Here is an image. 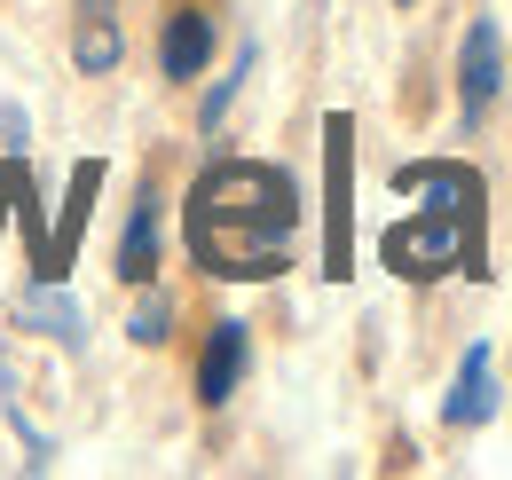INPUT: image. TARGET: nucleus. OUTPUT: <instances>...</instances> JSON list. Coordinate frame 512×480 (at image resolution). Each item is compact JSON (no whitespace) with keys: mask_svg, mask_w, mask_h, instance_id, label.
<instances>
[{"mask_svg":"<svg viewBox=\"0 0 512 480\" xmlns=\"http://www.w3.org/2000/svg\"><path fill=\"white\" fill-rule=\"evenodd\" d=\"M300 229V181L260 158H229L190 189V252L213 276H276Z\"/></svg>","mask_w":512,"mask_h":480,"instance_id":"f257e3e1","label":"nucleus"},{"mask_svg":"<svg viewBox=\"0 0 512 480\" xmlns=\"http://www.w3.org/2000/svg\"><path fill=\"white\" fill-rule=\"evenodd\" d=\"M394 181L426 197L418 221L386 229V260H394V276H442V268H457V260H473V205H481V181L465 174V166H442V158L402 166Z\"/></svg>","mask_w":512,"mask_h":480,"instance_id":"f03ea898","label":"nucleus"},{"mask_svg":"<svg viewBox=\"0 0 512 480\" xmlns=\"http://www.w3.org/2000/svg\"><path fill=\"white\" fill-rule=\"evenodd\" d=\"M497 95H505V40H497L489 16H473L465 40H457V103H465V119L481 126Z\"/></svg>","mask_w":512,"mask_h":480,"instance_id":"7ed1b4c3","label":"nucleus"},{"mask_svg":"<svg viewBox=\"0 0 512 480\" xmlns=\"http://www.w3.org/2000/svg\"><path fill=\"white\" fill-rule=\"evenodd\" d=\"M481 418H497V355L473 339L465 362H457V386H449V402H442V425L449 433H473Z\"/></svg>","mask_w":512,"mask_h":480,"instance_id":"20e7f679","label":"nucleus"},{"mask_svg":"<svg viewBox=\"0 0 512 480\" xmlns=\"http://www.w3.org/2000/svg\"><path fill=\"white\" fill-rule=\"evenodd\" d=\"M245 362H253V339H245V323H213V339H205V355H197V402H205V410H221V402L237 394Z\"/></svg>","mask_w":512,"mask_h":480,"instance_id":"39448f33","label":"nucleus"},{"mask_svg":"<svg viewBox=\"0 0 512 480\" xmlns=\"http://www.w3.org/2000/svg\"><path fill=\"white\" fill-rule=\"evenodd\" d=\"M213 63V16L205 8H174L166 16V40H158V71L166 79H197Z\"/></svg>","mask_w":512,"mask_h":480,"instance_id":"423d86ee","label":"nucleus"},{"mask_svg":"<svg viewBox=\"0 0 512 480\" xmlns=\"http://www.w3.org/2000/svg\"><path fill=\"white\" fill-rule=\"evenodd\" d=\"M127 56V40H119V24H111V0H87L79 8V32H71V63L87 71V79H103V71H119Z\"/></svg>","mask_w":512,"mask_h":480,"instance_id":"0eeeda50","label":"nucleus"},{"mask_svg":"<svg viewBox=\"0 0 512 480\" xmlns=\"http://www.w3.org/2000/svg\"><path fill=\"white\" fill-rule=\"evenodd\" d=\"M119 276L127 284H150L158 276V197H142L127 213V237H119Z\"/></svg>","mask_w":512,"mask_h":480,"instance_id":"6e6552de","label":"nucleus"},{"mask_svg":"<svg viewBox=\"0 0 512 480\" xmlns=\"http://www.w3.org/2000/svg\"><path fill=\"white\" fill-rule=\"evenodd\" d=\"M16 323L48 331V339H64V347H79V339H87V315H79V307H71L64 292H56V284H48V292H32V300L16 307Z\"/></svg>","mask_w":512,"mask_h":480,"instance_id":"1a4fd4ad","label":"nucleus"},{"mask_svg":"<svg viewBox=\"0 0 512 480\" xmlns=\"http://www.w3.org/2000/svg\"><path fill=\"white\" fill-rule=\"evenodd\" d=\"M127 331H134V347H158V339L174 331V307H166V300H158V292H150V300L134 307V323H127Z\"/></svg>","mask_w":512,"mask_h":480,"instance_id":"9d476101","label":"nucleus"},{"mask_svg":"<svg viewBox=\"0 0 512 480\" xmlns=\"http://www.w3.org/2000/svg\"><path fill=\"white\" fill-rule=\"evenodd\" d=\"M245 71H253V48H245V56H237V71H229V79H221V87L205 95V126H221V119H229V103H237V79H245Z\"/></svg>","mask_w":512,"mask_h":480,"instance_id":"9b49d317","label":"nucleus"},{"mask_svg":"<svg viewBox=\"0 0 512 480\" xmlns=\"http://www.w3.org/2000/svg\"><path fill=\"white\" fill-rule=\"evenodd\" d=\"M24 134H32L24 111H16V103H0V142H16V150H24Z\"/></svg>","mask_w":512,"mask_h":480,"instance_id":"f8f14e48","label":"nucleus"},{"mask_svg":"<svg viewBox=\"0 0 512 480\" xmlns=\"http://www.w3.org/2000/svg\"><path fill=\"white\" fill-rule=\"evenodd\" d=\"M394 8H410V0H394Z\"/></svg>","mask_w":512,"mask_h":480,"instance_id":"ddd939ff","label":"nucleus"}]
</instances>
